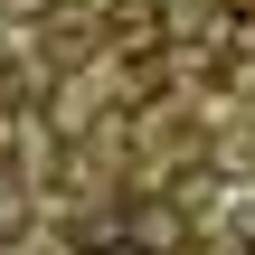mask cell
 I'll return each instance as SVG.
<instances>
[]
</instances>
